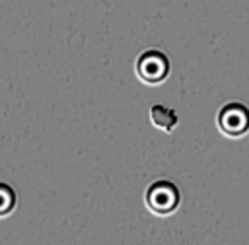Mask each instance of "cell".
I'll list each match as a JSON object with an SVG mask.
<instances>
[{
    "instance_id": "3957f363",
    "label": "cell",
    "mask_w": 249,
    "mask_h": 245,
    "mask_svg": "<svg viewBox=\"0 0 249 245\" xmlns=\"http://www.w3.org/2000/svg\"><path fill=\"white\" fill-rule=\"evenodd\" d=\"M218 130L228 138H243L249 132V107L241 101H228L216 115Z\"/></svg>"
},
{
    "instance_id": "5b68a950",
    "label": "cell",
    "mask_w": 249,
    "mask_h": 245,
    "mask_svg": "<svg viewBox=\"0 0 249 245\" xmlns=\"http://www.w3.org/2000/svg\"><path fill=\"white\" fill-rule=\"evenodd\" d=\"M16 204H18L16 191L12 189V185L0 181V220L8 218L16 210Z\"/></svg>"
},
{
    "instance_id": "277c9868",
    "label": "cell",
    "mask_w": 249,
    "mask_h": 245,
    "mask_svg": "<svg viewBox=\"0 0 249 245\" xmlns=\"http://www.w3.org/2000/svg\"><path fill=\"white\" fill-rule=\"evenodd\" d=\"M148 117H150V122L156 128H160V130H163L167 134L173 132L177 128V124H179L177 111L171 109V107H167V105H161V103L152 105L150 111H148Z\"/></svg>"
},
{
    "instance_id": "6da1fadb",
    "label": "cell",
    "mask_w": 249,
    "mask_h": 245,
    "mask_svg": "<svg viewBox=\"0 0 249 245\" xmlns=\"http://www.w3.org/2000/svg\"><path fill=\"white\" fill-rule=\"evenodd\" d=\"M144 204L152 214L160 218L171 216L181 204L179 187L169 179H156L148 185L144 192Z\"/></svg>"
},
{
    "instance_id": "7a4b0ae2",
    "label": "cell",
    "mask_w": 249,
    "mask_h": 245,
    "mask_svg": "<svg viewBox=\"0 0 249 245\" xmlns=\"http://www.w3.org/2000/svg\"><path fill=\"white\" fill-rule=\"evenodd\" d=\"M134 72L136 78L146 86H160L171 74V60L163 51L148 49L138 54L134 62Z\"/></svg>"
}]
</instances>
